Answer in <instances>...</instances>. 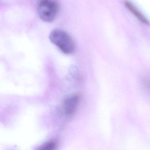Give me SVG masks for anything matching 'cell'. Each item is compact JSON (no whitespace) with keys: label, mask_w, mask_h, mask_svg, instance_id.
<instances>
[{"label":"cell","mask_w":150,"mask_h":150,"mask_svg":"<svg viewBox=\"0 0 150 150\" xmlns=\"http://www.w3.org/2000/svg\"><path fill=\"white\" fill-rule=\"evenodd\" d=\"M50 40L62 52L70 55L75 52L76 46L71 36L61 29L53 30L49 35Z\"/></svg>","instance_id":"1"},{"label":"cell","mask_w":150,"mask_h":150,"mask_svg":"<svg viewBox=\"0 0 150 150\" xmlns=\"http://www.w3.org/2000/svg\"><path fill=\"white\" fill-rule=\"evenodd\" d=\"M59 11V5L55 0H44L39 2L37 11L38 16L45 22L53 21Z\"/></svg>","instance_id":"2"},{"label":"cell","mask_w":150,"mask_h":150,"mask_svg":"<svg viewBox=\"0 0 150 150\" xmlns=\"http://www.w3.org/2000/svg\"><path fill=\"white\" fill-rule=\"evenodd\" d=\"M80 97L74 94L67 97L64 102V111L65 115L68 117L73 115L79 101Z\"/></svg>","instance_id":"3"},{"label":"cell","mask_w":150,"mask_h":150,"mask_svg":"<svg viewBox=\"0 0 150 150\" xmlns=\"http://www.w3.org/2000/svg\"><path fill=\"white\" fill-rule=\"evenodd\" d=\"M125 5L126 8L133 14L139 21L146 25H149L150 24L149 21L132 3L129 1H125Z\"/></svg>","instance_id":"4"},{"label":"cell","mask_w":150,"mask_h":150,"mask_svg":"<svg viewBox=\"0 0 150 150\" xmlns=\"http://www.w3.org/2000/svg\"><path fill=\"white\" fill-rule=\"evenodd\" d=\"M57 141L54 140H51L43 144L42 146H40L38 149L41 150H55L57 148Z\"/></svg>","instance_id":"5"},{"label":"cell","mask_w":150,"mask_h":150,"mask_svg":"<svg viewBox=\"0 0 150 150\" xmlns=\"http://www.w3.org/2000/svg\"><path fill=\"white\" fill-rule=\"evenodd\" d=\"M38 1V3L39 2H41V1H44V0H37Z\"/></svg>","instance_id":"6"}]
</instances>
